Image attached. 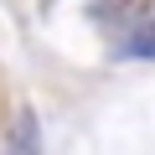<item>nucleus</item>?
<instances>
[{
  "mask_svg": "<svg viewBox=\"0 0 155 155\" xmlns=\"http://www.w3.org/2000/svg\"><path fill=\"white\" fill-rule=\"evenodd\" d=\"M134 47H140V52H155V36H140Z\"/></svg>",
  "mask_w": 155,
  "mask_h": 155,
  "instance_id": "1",
  "label": "nucleus"
}]
</instances>
